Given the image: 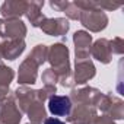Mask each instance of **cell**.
I'll return each mask as SVG.
<instances>
[{
    "label": "cell",
    "instance_id": "cell-1",
    "mask_svg": "<svg viewBox=\"0 0 124 124\" xmlns=\"http://www.w3.org/2000/svg\"><path fill=\"white\" fill-rule=\"evenodd\" d=\"M70 108H72V102L67 96H51L50 101H48V109L51 114L54 115H69L70 112Z\"/></svg>",
    "mask_w": 124,
    "mask_h": 124
},
{
    "label": "cell",
    "instance_id": "cell-2",
    "mask_svg": "<svg viewBox=\"0 0 124 124\" xmlns=\"http://www.w3.org/2000/svg\"><path fill=\"white\" fill-rule=\"evenodd\" d=\"M44 124H64V123L61 120H58V118H48V120H45Z\"/></svg>",
    "mask_w": 124,
    "mask_h": 124
}]
</instances>
